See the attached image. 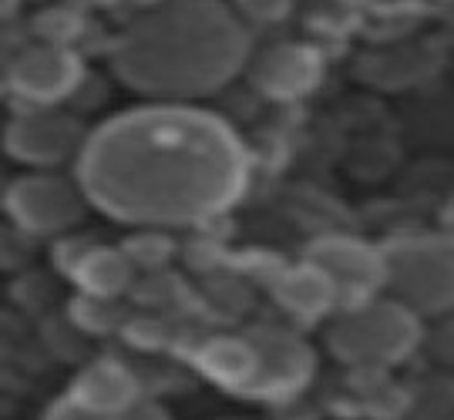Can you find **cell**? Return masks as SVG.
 Listing matches in <instances>:
<instances>
[{"label": "cell", "instance_id": "6da1fadb", "mask_svg": "<svg viewBox=\"0 0 454 420\" xmlns=\"http://www.w3.org/2000/svg\"><path fill=\"white\" fill-rule=\"evenodd\" d=\"M74 165L88 206L138 229L209 222L249 185L243 138L182 101L114 114L84 138Z\"/></svg>", "mask_w": 454, "mask_h": 420}, {"label": "cell", "instance_id": "7a4b0ae2", "mask_svg": "<svg viewBox=\"0 0 454 420\" xmlns=\"http://www.w3.org/2000/svg\"><path fill=\"white\" fill-rule=\"evenodd\" d=\"M249 58V31L223 0H162L118 34L114 74L155 101H192L226 88Z\"/></svg>", "mask_w": 454, "mask_h": 420}, {"label": "cell", "instance_id": "3957f363", "mask_svg": "<svg viewBox=\"0 0 454 420\" xmlns=\"http://www.w3.org/2000/svg\"><path fill=\"white\" fill-rule=\"evenodd\" d=\"M326 346L343 367L384 373L421 346V316L384 292L364 303L337 307L326 326Z\"/></svg>", "mask_w": 454, "mask_h": 420}, {"label": "cell", "instance_id": "277c9868", "mask_svg": "<svg viewBox=\"0 0 454 420\" xmlns=\"http://www.w3.org/2000/svg\"><path fill=\"white\" fill-rule=\"evenodd\" d=\"M384 286L380 292L397 299L418 316H444L451 309V243L444 236L411 232L380 245Z\"/></svg>", "mask_w": 454, "mask_h": 420}, {"label": "cell", "instance_id": "5b68a950", "mask_svg": "<svg viewBox=\"0 0 454 420\" xmlns=\"http://www.w3.org/2000/svg\"><path fill=\"white\" fill-rule=\"evenodd\" d=\"M4 212L34 239H61L84 219L88 198L78 178L61 175V168H31L27 175L11 178Z\"/></svg>", "mask_w": 454, "mask_h": 420}, {"label": "cell", "instance_id": "8992f818", "mask_svg": "<svg viewBox=\"0 0 454 420\" xmlns=\"http://www.w3.org/2000/svg\"><path fill=\"white\" fill-rule=\"evenodd\" d=\"M88 131L61 105H24L4 125V152L27 168H65L78 159Z\"/></svg>", "mask_w": 454, "mask_h": 420}, {"label": "cell", "instance_id": "52a82bcc", "mask_svg": "<svg viewBox=\"0 0 454 420\" xmlns=\"http://www.w3.org/2000/svg\"><path fill=\"white\" fill-rule=\"evenodd\" d=\"M246 337L256 346V373L243 397L256 401H286L296 397L313 377V350L293 330L283 326H253Z\"/></svg>", "mask_w": 454, "mask_h": 420}, {"label": "cell", "instance_id": "ba28073f", "mask_svg": "<svg viewBox=\"0 0 454 420\" xmlns=\"http://www.w3.org/2000/svg\"><path fill=\"white\" fill-rule=\"evenodd\" d=\"M82 82V58L67 44L34 41L11 54V95L24 105H65Z\"/></svg>", "mask_w": 454, "mask_h": 420}, {"label": "cell", "instance_id": "9c48e42d", "mask_svg": "<svg viewBox=\"0 0 454 420\" xmlns=\"http://www.w3.org/2000/svg\"><path fill=\"white\" fill-rule=\"evenodd\" d=\"M307 262H313L330 279V286L337 292V307L364 303L384 286L380 249L360 243V239H347V236L317 239L307 249Z\"/></svg>", "mask_w": 454, "mask_h": 420}, {"label": "cell", "instance_id": "30bf717a", "mask_svg": "<svg viewBox=\"0 0 454 420\" xmlns=\"http://www.w3.org/2000/svg\"><path fill=\"white\" fill-rule=\"evenodd\" d=\"M253 88L270 101H303L313 95L320 82H324V58L309 44H296V41H283L266 48L249 67Z\"/></svg>", "mask_w": 454, "mask_h": 420}, {"label": "cell", "instance_id": "8fae6325", "mask_svg": "<svg viewBox=\"0 0 454 420\" xmlns=\"http://www.w3.org/2000/svg\"><path fill=\"white\" fill-rule=\"evenodd\" d=\"M142 397L138 377L118 363V360H98L84 367L67 390V401L58 407V414H84V417H114L135 410Z\"/></svg>", "mask_w": 454, "mask_h": 420}, {"label": "cell", "instance_id": "7c38bea8", "mask_svg": "<svg viewBox=\"0 0 454 420\" xmlns=\"http://www.w3.org/2000/svg\"><path fill=\"white\" fill-rule=\"evenodd\" d=\"M71 279L78 283V290L84 296H101V299H118L121 292H129L135 286V262L125 253V245H98L88 243L78 253V259L67 266Z\"/></svg>", "mask_w": 454, "mask_h": 420}, {"label": "cell", "instance_id": "4fadbf2b", "mask_svg": "<svg viewBox=\"0 0 454 420\" xmlns=\"http://www.w3.org/2000/svg\"><path fill=\"white\" fill-rule=\"evenodd\" d=\"M195 367L202 377H209L212 384L223 390H232L243 397L253 373H256V346L246 333H223L209 337L195 346Z\"/></svg>", "mask_w": 454, "mask_h": 420}, {"label": "cell", "instance_id": "5bb4252c", "mask_svg": "<svg viewBox=\"0 0 454 420\" xmlns=\"http://www.w3.org/2000/svg\"><path fill=\"white\" fill-rule=\"evenodd\" d=\"M273 292L276 303L286 309V316L300 323H320L337 309V292L330 286V279L307 259L296 269H286L279 276Z\"/></svg>", "mask_w": 454, "mask_h": 420}, {"label": "cell", "instance_id": "9a60e30c", "mask_svg": "<svg viewBox=\"0 0 454 420\" xmlns=\"http://www.w3.org/2000/svg\"><path fill=\"white\" fill-rule=\"evenodd\" d=\"M74 323L82 326L84 333H108L118 326V309L114 299H101V296H84L74 303Z\"/></svg>", "mask_w": 454, "mask_h": 420}, {"label": "cell", "instance_id": "2e32d148", "mask_svg": "<svg viewBox=\"0 0 454 420\" xmlns=\"http://www.w3.org/2000/svg\"><path fill=\"white\" fill-rule=\"evenodd\" d=\"M125 253L131 256L135 269H159L168 259V239L162 236V229H145L125 245Z\"/></svg>", "mask_w": 454, "mask_h": 420}, {"label": "cell", "instance_id": "e0dca14e", "mask_svg": "<svg viewBox=\"0 0 454 420\" xmlns=\"http://www.w3.org/2000/svg\"><path fill=\"white\" fill-rule=\"evenodd\" d=\"M31 243L34 236H27L24 229H17L14 222L0 226V269H17L31 259Z\"/></svg>", "mask_w": 454, "mask_h": 420}, {"label": "cell", "instance_id": "ac0fdd59", "mask_svg": "<svg viewBox=\"0 0 454 420\" xmlns=\"http://www.w3.org/2000/svg\"><path fill=\"white\" fill-rule=\"evenodd\" d=\"M236 17L243 24H276L290 11V0H236Z\"/></svg>", "mask_w": 454, "mask_h": 420}, {"label": "cell", "instance_id": "d6986e66", "mask_svg": "<svg viewBox=\"0 0 454 420\" xmlns=\"http://www.w3.org/2000/svg\"><path fill=\"white\" fill-rule=\"evenodd\" d=\"M37 31H41V41H51V44H67L71 34L78 31V17L71 11H44L41 20H37Z\"/></svg>", "mask_w": 454, "mask_h": 420}, {"label": "cell", "instance_id": "ffe728a7", "mask_svg": "<svg viewBox=\"0 0 454 420\" xmlns=\"http://www.w3.org/2000/svg\"><path fill=\"white\" fill-rule=\"evenodd\" d=\"M11 95V58H0V97Z\"/></svg>", "mask_w": 454, "mask_h": 420}, {"label": "cell", "instance_id": "44dd1931", "mask_svg": "<svg viewBox=\"0 0 454 420\" xmlns=\"http://www.w3.org/2000/svg\"><path fill=\"white\" fill-rule=\"evenodd\" d=\"M17 7H20V0H0V24H7L17 14Z\"/></svg>", "mask_w": 454, "mask_h": 420}, {"label": "cell", "instance_id": "7402d4cb", "mask_svg": "<svg viewBox=\"0 0 454 420\" xmlns=\"http://www.w3.org/2000/svg\"><path fill=\"white\" fill-rule=\"evenodd\" d=\"M121 4H129L135 11H148V7H155V4H162V0H121Z\"/></svg>", "mask_w": 454, "mask_h": 420}, {"label": "cell", "instance_id": "603a6c76", "mask_svg": "<svg viewBox=\"0 0 454 420\" xmlns=\"http://www.w3.org/2000/svg\"><path fill=\"white\" fill-rule=\"evenodd\" d=\"M7 185H11V175H7V168L0 165V209H4V195H7Z\"/></svg>", "mask_w": 454, "mask_h": 420}]
</instances>
